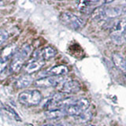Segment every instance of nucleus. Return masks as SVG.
Masks as SVG:
<instances>
[{
    "instance_id": "obj_1",
    "label": "nucleus",
    "mask_w": 126,
    "mask_h": 126,
    "mask_svg": "<svg viewBox=\"0 0 126 126\" xmlns=\"http://www.w3.org/2000/svg\"><path fill=\"white\" fill-rule=\"evenodd\" d=\"M32 51V47L28 43L24 44L17 51H16L10 62V68L11 72L18 73L21 69Z\"/></svg>"
},
{
    "instance_id": "obj_2",
    "label": "nucleus",
    "mask_w": 126,
    "mask_h": 126,
    "mask_svg": "<svg viewBox=\"0 0 126 126\" xmlns=\"http://www.w3.org/2000/svg\"><path fill=\"white\" fill-rule=\"evenodd\" d=\"M43 99L42 94L38 90H26L18 95V101L21 104L26 106H37Z\"/></svg>"
},
{
    "instance_id": "obj_3",
    "label": "nucleus",
    "mask_w": 126,
    "mask_h": 126,
    "mask_svg": "<svg viewBox=\"0 0 126 126\" xmlns=\"http://www.w3.org/2000/svg\"><path fill=\"white\" fill-rule=\"evenodd\" d=\"M59 19L62 24L73 29H80L84 25V21L70 12H64L61 14Z\"/></svg>"
},
{
    "instance_id": "obj_4",
    "label": "nucleus",
    "mask_w": 126,
    "mask_h": 126,
    "mask_svg": "<svg viewBox=\"0 0 126 126\" xmlns=\"http://www.w3.org/2000/svg\"><path fill=\"white\" fill-rule=\"evenodd\" d=\"M63 82L62 77L49 76L40 79H38L35 81V85L39 88H50V87H56Z\"/></svg>"
},
{
    "instance_id": "obj_5",
    "label": "nucleus",
    "mask_w": 126,
    "mask_h": 126,
    "mask_svg": "<svg viewBox=\"0 0 126 126\" xmlns=\"http://www.w3.org/2000/svg\"><path fill=\"white\" fill-rule=\"evenodd\" d=\"M57 54V51L54 47L50 46H47L40 50H35L33 54L34 60H41L47 61L53 58Z\"/></svg>"
},
{
    "instance_id": "obj_6",
    "label": "nucleus",
    "mask_w": 126,
    "mask_h": 126,
    "mask_svg": "<svg viewBox=\"0 0 126 126\" xmlns=\"http://www.w3.org/2000/svg\"><path fill=\"white\" fill-rule=\"evenodd\" d=\"M80 90V84L77 80H69L60 84V92L63 94H75L77 93Z\"/></svg>"
},
{
    "instance_id": "obj_7",
    "label": "nucleus",
    "mask_w": 126,
    "mask_h": 126,
    "mask_svg": "<svg viewBox=\"0 0 126 126\" xmlns=\"http://www.w3.org/2000/svg\"><path fill=\"white\" fill-rule=\"evenodd\" d=\"M126 31V20L121 19L113 25L111 29V35L113 36H122Z\"/></svg>"
},
{
    "instance_id": "obj_8",
    "label": "nucleus",
    "mask_w": 126,
    "mask_h": 126,
    "mask_svg": "<svg viewBox=\"0 0 126 126\" xmlns=\"http://www.w3.org/2000/svg\"><path fill=\"white\" fill-rule=\"evenodd\" d=\"M43 65H44V61L33 60L26 65V66L25 67V72L28 75H31L40 70Z\"/></svg>"
},
{
    "instance_id": "obj_9",
    "label": "nucleus",
    "mask_w": 126,
    "mask_h": 126,
    "mask_svg": "<svg viewBox=\"0 0 126 126\" xmlns=\"http://www.w3.org/2000/svg\"><path fill=\"white\" fill-rule=\"evenodd\" d=\"M112 61L117 68L121 71L126 76V60L118 53H113L112 54Z\"/></svg>"
},
{
    "instance_id": "obj_10",
    "label": "nucleus",
    "mask_w": 126,
    "mask_h": 126,
    "mask_svg": "<svg viewBox=\"0 0 126 126\" xmlns=\"http://www.w3.org/2000/svg\"><path fill=\"white\" fill-rule=\"evenodd\" d=\"M122 14L121 6H110L104 9V14L106 18H116Z\"/></svg>"
},
{
    "instance_id": "obj_11",
    "label": "nucleus",
    "mask_w": 126,
    "mask_h": 126,
    "mask_svg": "<svg viewBox=\"0 0 126 126\" xmlns=\"http://www.w3.org/2000/svg\"><path fill=\"white\" fill-rule=\"evenodd\" d=\"M69 72L68 67L63 65H56L52 67L49 71L48 74L50 76H55V77H63Z\"/></svg>"
},
{
    "instance_id": "obj_12",
    "label": "nucleus",
    "mask_w": 126,
    "mask_h": 126,
    "mask_svg": "<svg viewBox=\"0 0 126 126\" xmlns=\"http://www.w3.org/2000/svg\"><path fill=\"white\" fill-rule=\"evenodd\" d=\"M32 82H33V78L30 75L27 74L17 79L15 83V87L18 89L25 88L27 87H29Z\"/></svg>"
},
{
    "instance_id": "obj_13",
    "label": "nucleus",
    "mask_w": 126,
    "mask_h": 126,
    "mask_svg": "<svg viewBox=\"0 0 126 126\" xmlns=\"http://www.w3.org/2000/svg\"><path fill=\"white\" fill-rule=\"evenodd\" d=\"M65 114H66L65 109H56L53 110H48V111L45 113V115L48 119H58V118L63 117Z\"/></svg>"
},
{
    "instance_id": "obj_14",
    "label": "nucleus",
    "mask_w": 126,
    "mask_h": 126,
    "mask_svg": "<svg viewBox=\"0 0 126 126\" xmlns=\"http://www.w3.org/2000/svg\"><path fill=\"white\" fill-rule=\"evenodd\" d=\"M65 111L66 114H68V115H70V116H73V117H78L83 113L80 110V109L78 107V106L75 103V102H74V103L71 104L69 106H67L66 108H65Z\"/></svg>"
},
{
    "instance_id": "obj_15",
    "label": "nucleus",
    "mask_w": 126,
    "mask_h": 126,
    "mask_svg": "<svg viewBox=\"0 0 126 126\" xmlns=\"http://www.w3.org/2000/svg\"><path fill=\"white\" fill-rule=\"evenodd\" d=\"M15 49L16 47L14 45H10L7 46L4 48L1 53V58L6 59V60L9 61L10 57H13L15 54Z\"/></svg>"
},
{
    "instance_id": "obj_16",
    "label": "nucleus",
    "mask_w": 126,
    "mask_h": 126,
    "mask_svg": "<svg viewBox=\"0 0 126 126\" xmlns=\"http://www.w3.org/2000/svg\"><path fill=\"white\" fill-rule=\"evenodd\" d=\"M75 103L78 106V107L80 109V110L83 113L87 111L90 106V102L88 101V99H87L85 98H79V99H76Z\"/></svg>"
},
{
    "instance_id": "obj_17",
    "label": "nucleus",
    "mask_w": 126,
    "mask_h": 126,
    "mask_svg": "<svg viewBox=\"0 0 126 126\" xmlns=\"http://www.w3.org/2000/svg\"><path fill=\"white\" fill-rule=\"evenodd\" d=\"M104 9L105 8L103 7H98L94 9L92 14V17L96 21H100V20H103L106 18L104 14Z\"/></svg>"
},
{
    "instance_id": "obj_18",
    "label": "nucleus",
    "mask_w": 126,
    "mask_h": 126,
    "mask_svg": "<svg viewBox=\"0 0 126 126\" xmlns=\"http://www.w3.org/2000/svg\"><path fill=\"white\" fill-rule=\"evenodd\" d=\"M92 117V113H91V112L88 111V110L82 113L80 116L77 117L78 121H79V122H80V123H87V122L91 121Z\"/></svg>"
},
{
    "instance_id": "obj_19",
    "label": "nucleus",
    "mask_w": 126,
    "mask_h": 126,
    "mask_svg": "<svg viewBox=\"0 0 126 126\" xmlns=\"http://www.w3.org/2000/svg\"><path fill=\"white\" fill-rule=\"evenodd\" d=\"M6 109L7 110V111L10 113L12 115H13V117H14V119H16V121H21V118H20V117L18 116V114L17 113V112L15 111V110H14L13 109H12L10 106H6Z\"/></svg>"
},
{
    "instance_id": "obj_20",
    "label": "nucleus",
    "mask_w": 126,
    "mask_h": 126,
    "mask_svg": "<svg viewBox=\"0 0 126 126\" xmlns=\"http://www.w3.org/2000/svg\"><path fill=\"white\" fill-rule=\"evenodd\" d=\"M9 37V34H8L6 31L1 30L0 31V45L5 42L6 39Z\"/></svg>"
},
{
    "instance_id": "obj_21",
    "label": "nucleus",
    "mask_w": 126,
    "mask_h": 126,
    "mask_svg": "<svg viewBox=\"0 0 126 126\" xmlns=\"http://www.w3.org/2000/svg\"><path fill=\"white\" fill-rule=\"evenodd\" d=\"M8 61L2 58H0V73H2V71L6 69V67L7 66Z\"/></svg>"
},
{
    "instance_id": "obj_22",
    "label": "nucleus",
    "mask_w": 126,
    "mask_h": 126,
    "mask_svg": "<svg viewBox=\"0 0 126 126\" xmlns=\"http://www.w3.org/2000/svg\"><path fill=\"white\" fill-rule=\"evenodd\" d=\"M121 9H122V13L125 14H126V5L122 6H121Z\"/></svg>"
},
{
    "instance_id": "obj_23",
    "label": "nucleus",
    "mask_w": 126,
    "mask_h": 126,
    "mask_svg": "<svg viewBox=\"0 0 126 126\" xmlns=\"http://www.w3.org/2000/svg\"><path fill=\"white\" fill-rule=\"evenodd\" d=\"M56 126H69L68 124H64V123H62V124H59Z\"/></svg>"
},
{
    "instance_id": "obj_24",
    "label": "nucleus",
    "mask_w": 126,
    "mask_h": 126,
    "mask_svg": "<svg viewBox=\"0 0 126 126\" xmlns=\"http://www.w3.org/2000/svg\"><path fill=\"white\" fill-rule=\"evenodd\" d=\"M42 126H56V125H52V124H46V125H43Z\"/></svg>"
},
{
    "instance_id": "obj_25",
    "label": "nucleus",
    "mask_w": 126,
    "mask_h": 126,
    "mask_svg": "<svg viewBox=\"0 0 126 126\" xmlns=\"http://www.w3.org/2000/svg\"><path fill=\"white\" fill-rule=\"evenodd\" d=\"M85 126H95V125H92V124H87Z\"/></svg>"
},
{
    "instance_id": "obj_26",
    "label": "nucleus",
    "mask_w": 126,
    "mask_h": 126,
    "mask_svg": "<svg viewBox=\"0 0 126 126\" xmlns=\"http://www.w3.org/2000/svg\"><path fill=\"white\" fill-rule=\"evenodd\" d=\"M25 126H33L32 125H30V124H28V125H26Z\"/></svg>"
},
{
    "instance_id": "obj_27",
    "label": "nucleus",
    "mask_w": 126,
    "mask_h": 126,
    "mask_svg": "<svg viewBox=\"0 0 126 126\" xmlns=\"http://www.w3.org/2000/svg\"><path fill=\"white\" fill-rule=\"evenodd\" d=\"M125 60H126V58H125Z\"/></svg>"
},
{
    "instance_id": "obj_28",
    "label": "nucleus",
    "mask_w": 126,
    "mask_h": 126,
    "mask_svg": "<svg viewBox=\"0 0 126 126\" xmlns=\"http://www.w3.org/2000/svg\"><path fill=\"white\" fill-rule=\"evenodd\" d=\"M125 32H126V31H125Z\"/></svg>"
}]
</instances>
